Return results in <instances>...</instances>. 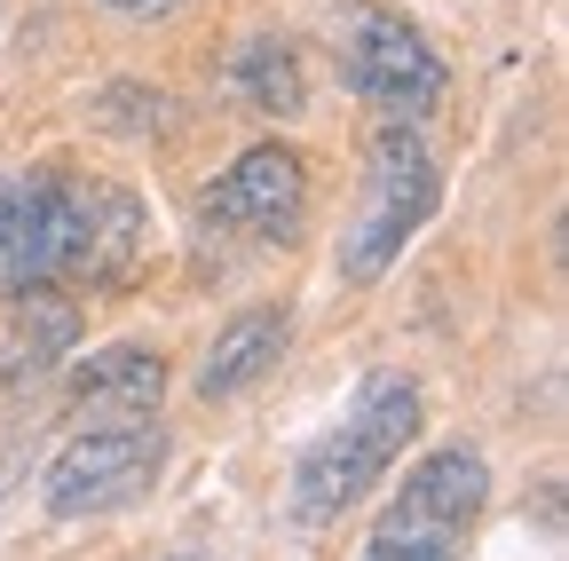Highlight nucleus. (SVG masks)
I'll list each match as a JSON object with an SVG mask.
<instances>
[{"instance_id":"obj_1","label":"nucleus","mask_w":569,"mask_h":561,"mask_svg":"<svg viewBox=\"0 0 569 561\" xmlns=\"http://www.w3.org/2000/svg\"><path fill=\"white\" fill-rule=\"evenodd\" d=\"M427 428V395L411 372H365L348 395V411L293 459V522L301 530H325L340 522L372 482H388V467L419 443Z\"/></svg>"},{"instance_id":"obj_10","label":"nucleus","mask_w":569,"mask_h":561,"mask_svg":"<svg viewBox=\"0 0 569 561\" xmlns=\"http://www.w3.org/2000/svg\"><path fill=\"white\" fill-rule=\"evenodd\" d=\"M284 348H293V309H269V301L238 309L222 332H213L206 364H198V395L206 403H238L246 388H261L284 364Z\"/></svg>"},{"instance_id":"obj_14","label":"nucleus","mask_w":569,"mask_h":561,"mask_svg":"<svg viewBox=\"0 0 569 561\" xmlns=\"http://www.w3.org/2000/svg\"><path fill=\"white\" fill-rule=\"evenodd\" d=\"M32 467H24V451H0V507H9L17 499V482H24Z\"/></svg>"},{"instance_id":"obj_15","label":"nucleus","mask_w":569,"mask_h":561,"mask_svg":"<svg viewBox=\"0 0 569 561\" xmlns=\"http://www.w3.org/2000/svg\"><path fill=\"white\" fill-rule=\"evenodd\" d=\"M103 9H119V17H159V9H174V0H103Z\"/></svg>"},{"instance_id":"obj_5","label":"nucleus","mask_w":569,"mask_h":561,"mask_svg":"<svg viewBox=\"0 0 569 561\" xmlns=\"http://www.w3.org/2000/svg\"><path fill=\"white\" fill-rule=\"evenodd\" d=\"M142 238H151V214H142V198L127 182L63 167V253H56L63 293H103L119 277H134Z\"/></svg>"},{"instance_id":"obj_4","label":"nucleus","mask_w":569,"mask_h":561,"mask_svg":"<svg viewBox=\"0 0 569 561\" xmlns=\"http://www.w3.org/2000/svg\"><path fill=\"white\" fill-rule=\"evenodd\" d=\"M159 474H167V428L159 419H103V428H80L48 459L40 507L56 522H96V514L151 499Z\"/></svg>"},{"instance_id":"obj_3","label":"nucleus","mask_w":569,"mask_h":561,"mask_svg":"<svg viewBox=\"0 0 569 561\" xmlns=\"http://www.w3.org/2000/svg\"><path fill=\"white\" fill-rule=\"evenodd\" d=\"M332 63H340V88L372 103L380 119H427L451 96V63L388 0H348L332 17Z\"/></svg>"},{"instance_id":"obj_9","label":"nucleus","mask_w":569,"mask_h":561,"mask_svg":"<svg viewBox=\"0 0 569 561\" xmlns=\"http://www.w3.org/2000/svg\"><path fill=\"white\" fill-rule=\"evenodd\" d=\"M56 293V167L0 174V301Z\"/></svg>"},{"instance_id":"obj_12","label":"nucleus","mask_w":569,"mask_h":561,"mask_svg":"<svg viewBox=\"0 0 569 561\" xmlns=\"http://www.w3.org/2000/svg\"><path fill=\"white\" fill-rule=\"evenodd\" d=\"M17 301H24V317L9 332V357H0V388L40 380L56 357L80 348V309H71V293H17Z\"/></svg>"},{"instance_id":"obj_6","label":"nucleus","mask_w":569,"mask_h":561,"mask_svg":"<svg viewBox=\"0 0 569 561\" xmlns=\"http://www.w3.org/2000/svg\"><path fill=\"white\" fill-rule=\"evenodd\" d=\"M198 214L230 238H253V246H284L301 222H309V159L293 143H253L238 151L222 174L206 182Z\"/></svg>"},{"instance_id":"obj_7","label":"nucleus","mask_w":569,"mask_h":561,"mask_svg":"<svg viewBox=\"0 0 569 561\" xmlns=\"http://www.w3.org/2000/svg\"><path fill=\"white\" fill-rule=\"evenodd\" d=\"M482 507H490V459L475 443H443V451H427L396 482V499L380 507V522L388 530H459V538H475Z\"/></svg>"},{"instance_id":"obj_16","label":"nucleus","mask_w":569,"mask_h":561,"mask_svg":"<svg viewBox=\"0 0 569 561\" xmlns=\"http://www.w3.org/2000/svg\"><path fill=\"white\" fill-rule=\"evenodd\" d=\"M167 561H213V553H167Z\"/></svg>"},{"instance_id":"obj_2","label":"nucleus","mask_w":569,"mask_h":561,"mask_svg":"<svg viewBox=\"0 0 569 561\" xmlns=\"http://www.w3.org/2000/svg\"><path fill=\"white\" fill-rule=\"evenodd\" d=\"M436 206H443V167L427 151L419 119H380L365 143V198H356V214L340 230V285L348 293L380 285L403 261V246L436 222Z\"/></svg>"},{"instance_id":"obj_13","label":"nucleus","mask_w":569,"mask_h":561,"mask_svg":"<svg viewBox=\"0 0 569 561\" xmlns=\"http://www.w3.org/2000/svg\"><path fill=\"white\" fill-rule=\"evenodd\" d=\"M365 561H467V538L459 530H388V522H372Z\"/></svg>"},{"instance_id":"obj_11","label":"nucleus","mask_w":569,"mask_h":561,"mask_svg":"<svg viewBox=\"0 0 569 561\" xmlns=\"http://www.w3.org/2000/svg\"><path fill=\"white\" fill-rule=\"evenodd\" d=\"M222 88H230L246 111H261V119L309 111V72H301V48L284 40V32H246V40L230 48V63H222Z\"/></svg>"},{"instance_id":"obj_8","label":"nucleus","mask_w":569,"mask_h":561,"mask_svg":"<svg viewBox=\"0 0 569 561\" xmlns=\"http://www.w3.org/2000/svg\"><path fill=\"white\" fill-rule=\"evenodd\" d=\"M63 403L71 419H159L167 403V357L142 340H111V348H88L80 364L63 372Z\"/></svg>"}]
</instances>
